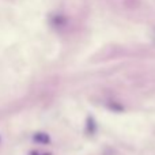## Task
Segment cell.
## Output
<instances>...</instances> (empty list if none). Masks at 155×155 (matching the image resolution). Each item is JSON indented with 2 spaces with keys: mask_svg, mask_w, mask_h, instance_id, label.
Listing matches in <instances>:
<instances>
[{
  "mask_svg": "<svg viewBox=\"0 0 155 155\" xmlns=\"http://www.w3.org/2000/svg\"><path fill=\"white\" fill-rule=\"evenodd\" d=\"M34 140L37 143H41V144H48L49 143V136L46 134H37L34 136Z\"/></svg>",
  "mask_w": 155,
  "mask_h": 155,
  "instance_id": "6da1fadb",
  "label": "cell"
},
{
  "mask_svg": "<svg viewBox=\"0 0 155 155\" xmlns=\"http://www.w3.org/2000/svg\"><path fill=\"white\" fill-rule=\"evenodd\" d=\"M30 155H51V154H48V153H38V151H33Z\"/></svg>",
  "mask_w": 155,
  "mask_h": 155,
  "instance_id": "7a4b0ae2",
  "label": "cell"
}]
</instances>
